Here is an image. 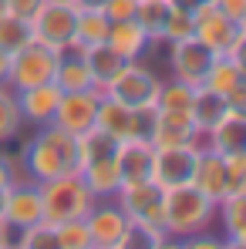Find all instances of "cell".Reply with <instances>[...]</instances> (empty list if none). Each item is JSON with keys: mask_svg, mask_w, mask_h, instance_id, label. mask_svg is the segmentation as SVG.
Returning <instances> with one entry per match:
<instances>
[{"mask_svg": "<svg viewBox=\"0 0 246 249\" xmlns=\"http://www.w3.org/2000/svg\"><path fill=\"white\" fill-rule=\"evenodd\" d=\"M155 108H159V105H155ZM196 135H199V124L192 122L189 111H162V108H159L152 145H192Z\"/></svg>", "mask_w": 246, "mask_h": 249, "instance_id": "d6986e66", "label": "cell"}, {"mask_svg": "<svg viewBox=\"0 0 246 249\" xmlns=\"http://www.w3.org/2000/svg\"><path fill=\"white\" fill-rule=\"evenodd\" d=\"M17 165H20V175H27L34 182L78 172V135H71L57 124L31 128V138L24 142V148L17 155Z\"/></svg>", "mask_w": 246, "mask_h": 249, "instance_id": "6da1fadb", "label": "cell"}, {"mask_svg": "<svg viewBox=\"0 0 246 249\" xmlns=\"http://www.w3.org/2000/svg\"><path fill=\"white\" fill-rule=\"evenodd\" d=\"M54 3H75V0H54Z\"/></svg>", "mask_w": 246, "mask_h": 249, "instance_id": "681fc988", "label": "cell"}, {"mask_svg": "<svg viewBox=\"0 0 246 249\" xmlns=\"http://www.w3.org/2000/svg\"><path fill=\"white\" fill-rule=\"evenodd\" d=\"M216 222L223 239H229L233 232H240L246 226V189H233L216 202Z\"/></svg>", "mask_w": 246, "mask_h": 249, "instance_id": "d4e9b609", "label": "cell"}, {"mask_svg": "<svg viewBox=\"0 0 246 249\" xmlns=\"http://www.w3.org/2000/svg\"><path fill=\"white\" fill-rule=\"evenodd\" d=\"M192 94H196V88L186 81H179V78H165L162 88H159V108L162 111H189L192 108Z\"/></svg>", "mask_w": 246, "mask_h": 249, "instance_id": "1f68e13d", "label": "cell"}, {"mask_svg": "<svg viewBox=\"0 0 246 249\" xmlns=\"http://www.w3.org/2000/svg\"><path fill=\"white\" fill-rule=\"evenodd\" d=\"M226 246H233V249H246V226L240 229V232H233V236L226 239Z\"/></svg>", "mask_w": 246, "mask_h": 249, "instance_id": "7bdbcfd3", "label": "cell"}, {"mask_svg": "<svg viewBox=\"0 0 246 249\" xmlns=\"http://www.w3.org/2000/svg\"><path fill=\"white\" fill-rule=\"evenodd\" d=\"M34 41V27H31V20H24V17H17V14H0V51L3 54H17L20 47H27V44Z\"/></svg>", "mask_w": 246, "mask_h": 249, "instance_id": "83f0119b", "label": "cell"}, {"mask_svg": "<svg viewBox=\"0 0 246 249\" xmlns=\"http://www.w3.org/2000/svg\"><path fill=\"white\" fill-rule=\"evenodd\" d=\"M196 162H199V148L196 145H155L152 178L162 189L189 185L192 175H196Z\"/></svg>", "mask_w": 246, "mask_h": 249, "instance_id": "ba28073f", "label": "cell"}, {"mask_svg": "<svg viewBox=\"0 0 246 249\" xmlns=\"http://www.w3.org/2000/svg\"><path fill=\"white\" fill-rule=\"evenodd\" d=\"M149 41H152V37L145 34V27H142L135 17H128V20H112V24H108V37H105V44H112L125 61L145 57Z\"/></svg>", "mask_w": 246, "mask_h": 249, "instance_id": "44dd1931", "label": "cell"}, {"mask_svg": "<svg viewBox=\"0 0 246 249\" xmlns=\"http://www.w3.org/2000/svg\"><path fill=\"white\" fill-rule=\"evenodd\" d=\"M57 101H61V88H57L54 81L34 84V88L17 91V105H20L24 128H41V124H51V122H54V111H57Z\"/></svg>", "mask_w": 246, "mask_h": 249, "instance_id": "9a60e30c", "label": "cell"}, {"mask_svg": "<svg viewBox=\"0 0 246 249\" xmlns=\"http://www.w3.org/2000/svg\"><path fill=\"white\" fill-rule=\"evenodd\" d=\"M88 236H91V249H122L125 229H128V215L122 212V206L115 199H95L88 215Z\"/></svg>", "mask_w": 246, "mask_h": 249, "instance_id": "9c48e42d", "label": "cell"}, {"mask_svg": "<svg viewBox=\"0 0 246 249\" xmlns=\"http://www.w3.org/2000/svg\"><path fill=\"white\" fill-rule=\"evenodd\" d=\"M78 175L88 185V192L95 199H115V192L122 189V175H118V155L115 159H98V162H84L78 165Z\"/></svg>", "mask_w": 246, "mask_h": 249, "instance_id": "ffe728a7", "label": "cell"}, {"mask_svg": "<svg viewBox=\"0 0 246 249\" xmlns=\"http://www.w3.org/2000/svg\"><path fill=\"white\" fill-rule=\"evenodd\" d=\"M212 222H216V202L206 192H199L192 182L165 192L162 229H165V236H169V246L175 239H182V236H192V232L209 229Z\"/></svg>", "mask_w": 246, "mask_h": 249, "instance_id": "7a4b0ae2", "label": "cell"}, {"mask_svg": "<svg viewBox=\"0 0 246 249\" xmlns=\"http://www.w3.org/2000/svg\"><path fill=\"white\" fill-rule=\"evenodd\" d=\"M54 71H57V51L41 44V41H31L27 47H20L17 54H10L7 84L14 91H24V88H34V84L54 81Z\"/></svg>", "mask_w": 246, "mask_h": 249, "instance_id": "5b68a950", "label": "cell"}, {"mask_svg": "<svg viewBox=\"0 0 246 249\" xmlns=\"http://www.w3.org/2000/svg\"><path fill=\"white\" fill-rule=\"evenodd\" d=\"M7 71H10V54L0 51V84H7Z\"/></svg>", "mask_w": 246, "mask_h": 249, "instance_id": "ee69618b", "label": "cell"}, {"mask_svg": "<svg viewBox=\"0 0 246 249\" xmlns=\"http://www.w3.org/2000/svg\"><path fill=\"white\" fill-rule=\"evenodd\" d=\"M44 7V0H7V10L24 17V20H34V14Z\"/></svg>", "mask_w": 246, "mask_h": 249, "instance_id": "f35d334b", "label": "cell"}, {"mask_svg": "<svg viewBox=\"0 0 246 249\" xmlns=\"http://www.w3.org/2000/svg\"><path fill=\"white\" fill-rule=\"evenodd\" d=\"M0 219H3L7 226H14L17 232L27 229V226H34V222H41L44 219L41 182L20 175V178L10 185V192H7V206H3V215H0Z\"/></svg>", "mask_w": 246, "mask_h": 249, "instance_id": "4fadbf2b", "label": "cell"}, {"mask_svg": "<svg viewBox=\"0 0 246 249\" xmlns=\"http://www.w3.org/2000/svg\"><path fill=\"white\" fill-rule=\"evenodd\" d=\"M54 236H57V249H91V236H88L84 215L81 219L54 222Z\"/></svg>", "mask_w": 246, "mask_h": 249, "instance_id": "d6a6232c", "label": "cell"}, {"mask_svg": "<svg viewBox=\"0 0 246 249\" xmlns=\"http://www.w3.org/2000/svg\"><path fill=\"white\" fill-rule=\"evenodd\" d=\"M7 192H10V189H3V185H0V215H3V206H7Z\"/></svg>", "mask_w": 246, "mask_h": 249, "instance_id": "bcb514c9", "label": "cell"}, {"mask_svg": "<svg viewBox=\"0 0 246 249\" xmlns=\"http://www.w3.org/2000/svg\"><path fill=\"white\" fill-rule=\"evenodd\" d=\"M199 152L203 148H212V152H219V155H243L246 152V115L240 111H226L219 122L212 124V128H199V135H196V142H192Z\"/></svg>", "mask_w": 246, "mask_h": 249, "instance_id": "5bb4252c", "label": "cell"}, {"mask_svg": "<svg viewBox=\"0 0 246 249\" xmlns=\"http://www.w3.org/2000/svg\"><path fill=\"white\" fill-rule=\"evenodd\" d=\"M240 27H243V34H246V14H243V20H240Z\"/></svg>", "mask_w": 246, "mask_h": 249, "instance_id": "c3c4849f", "label": "cell"}, {"mask_svg": "<svg viewBox=\"0 0 246 249\" xmlns=\"http://www.w3.org/2000/svg\"><path fill=\"white\" fill-rule=\"evenodd\" d=\"M172 246H186V249H223L226 246V239H223V232H192V236H182V239H175Z\"/></svg>", "mask_w": 246, "mask_h": 249, "instance_id": "d590c367", "label": "cell"}, {"mask_svg": "<svg viewBox=\"0 0 246 249\" xmlns=\"http://www.w3.org/2000/svg\"><path fill=\"white\" fill-rule=\"evenodd\" d=\"M229 111H240V115H246V81L229 94Z\"/></svg>", "mask_w": 246, "mask_h": 249, "instance_id": "b9f144b4", "label": "cell"}, {"mask_svg": "<svg viewBox=\"0 0 246 249\" xmlns=\"http://www.w3.org/2000/svg\"><path fill=\"white\" fill-rule=\"evenodd\" d=\"M17 178H20V165H17V159H10L7 152H0V185L10 189Z\"/></svg>", "mask_w": 246, "mask_h": 249, "instance_id": "74e56055", "label": "cell"}, {"mask_svg": "<svg viewBox=\"0 0 246 249\" xmlns=\"http://www.w3.org/2000/svg\"><path fill=\"white\" fill-rule=\"evenodd\" d=\"M0 14H7V0H0Z\"/></svg>", "mask_w": 246, "mask_h": 249, "instance_id": "7dc6e473", "label": "cell"}, {"mask_svg": "<svg viewBox=\"0 0 246 249\" xmlns=\"http://www.w3.org/2000/svg\"><path fill=\"white\" fill-rule=\"evenodd\" d=\"M169 14H172V3L169 0H138L135 20L145 27L149 37H162L165 24H169Z\"/></svg>", "mask_w": 246, "mask_h": 249, "instance_id": "4dcf8cb0", "label": "cell"}, {"mask_svg": "<svg viewBox=\"0 0 246 249\" xmlns=\"http://www.w3.org/2000/svg\"><path fill=\"white\" fill-rule=\"evenodd\" d=\"M226 111H229V98H226V94H219V91H212V88H206V84L196 88L189 115H192V122L199 124L203 131H206V128H212Z\"/></svg>", "mask_w": 246, "mask_h": 249, "instance_id": "cb8c5ba5", "label": "cell"}, {"mask_svg": "<svg viewBox=\"0 0 246 249\" xmlns=\"http://www.w3.org/2000/svg\"><path fill=\"white\" fill-rule=\"evenodd\" d=\"M226 17H233V20H243V14H246V0H212Z\"/></svg>", "mask_w": 246, "mask_h": 249, "instance_id": "60d3db41", "label": "cell"}, {"mask_svg": "<svg viewBox=\"0 0 246 249\" xmlns=\"http://www.w3.org/2000/svg\"><path fill=\"white\" fill-rule=\"evenodd\" d=\"M95 124H98L101 131L115 135L118 142L135 138V108L122 105V101L112 98V94H101V105H98V118H95Z\"/></svg>", "mask_w": 246, "mask_h": 249, "instance_id": "7402d4cb", "label": "cell"}, {"mask_svg": "<svg viewBox=\"0 0 246 249\" xmlns=\"http://www.w3.org/2000/svg\"><path fill=\"white\" fill-rule=\"evenodd\" d=\"M54 84L61 91H81V88H95L91 71L84 64V47L81 44H64L57 51V71H54Z\"/></svg>", "mask_w": 246, "mask_h": 249, "instance_id": "ac0fdd59", "label": "cell"}, {"mask_svg": "<svg viewBox=\"0 0 246 249\" xmlns=\"http://www.w3.org/2000/svg\"><path fill=\"white\" fill-rule=\"evenodd\" d=\"M203 84L229 98V94L243 84V74H240V68L233 64V57H229V54H216V61H212V68H209V74H206Z\"/></svg>", "mask_w": 246, "mask_h": 249, "instance_id": "f1b7e54d", "label": "cell"}, {"mask_svg": "<svg viewBox=\"0 0 246 249\" xmlns=\"http://www.w3.org/2000/svg\"><path fill=\"white\" fill-rule=\"evenodd\" d=\"M41 202H44V219L47 222H64V219H81L95 202V196L88 192L78 172L71 175H57L41 182Z\"/></svg>", "mask_w": 246, "mask_h": 249, "instance_id": "3957f363", "label": "cell"}, {"mask_svg": "<svg viewBox=\"0 0 246 249\" xmlns=\"http://www.w3.org/2000/svg\"><path fill=\"white\" fill-rule=\"evenodd\" d=\"M192 34L203 44H209L216 54H226V51L233 47V41L243 34V27H240V20L226 17L212 0H203V3L192 10Z\"/></svg>", "mask_w": 246, "mask_h": 249, "instance_id": "7c38bea8", "label": "cell"}, {"mask_svg": "<svg viewBox=\"0 0 246 249\" xmlns=\"http://www.w3.org/2000/svg\"><path fill=\"white\" fill-rule=\"evenodd\" d=\"M165 192L155 178H142V182H128L115 192V202L132 222H152L162 226V209H165Z\"/></svg>", "mask_w": 246, "mask_h": 249, "instance_id": "52a82bcc", "label": "cell"}, {"mask_svg": "<svg viewBox=\"0 0 246 249\" xmlns=\"http://www.w3.org/2000/svg\"><path fill=\"white\" fill-rule=\"evenodd\" d=\"M17 249H57V236H54V222H34L27 229H20L17 236Z\"/></svg>", "mask_w": 246, "mask_h": 249, "instance_id": "836d02e7", "label": "cell"}, {"mask_svg": "<svg viewBox=\"0 0 246 249\" xmlns=\"http://www.w3.org/2000/svg\"><path fill=\"white\" fill-rule=\"evenodd\" d=\"M192 185L206 192L212 202H219L226 192H233V175H229V162L226 155L203 148L199 152V162H196V175H192Z\"/></svg>", "mask_w": 246, "mask_h": 249, "instance_id": "2e32d148", "label": "cell"}, {"mask_svg": "<svg viewBox=\"0 0 246 249\" xmlns=\"http://www.w3.org/2000/svg\"><path fill=\"white\" fill-rule=\"evenodd\" d=\"M101 94H105L101 88L61 91V101H57V111H54V122H51V124L64 128V131H71V135H84L88 128H95Z\"/></svg>", "mask_w": 246, "mask_h": 249, "instance_id": "8fae6325", "label": "cell"}, {"mask_svg": "<svg viewBox=\"0 0 246 249\" xmlns=\"http://www.w3.org/2000/svg\"><path fill=\"white\" fill-rule=\"evenodd\" d=\"M152 159H155V145L149 138H125L122 145H118V175H122V185L152 178Z\"/></svg>", "mask_w": 246, "mask_h": 249, "instance_id": "e0dca14e", "label": "cell"}, {"mask_svg": "<svg viewBox=\"0 0 246 249\" xmlns=\"http://www.w3.org/2000/svg\"><path fill=\"white\" fill-rule=\"evenodd\" d=\"M189 34H192V10H179V7H172L162 37H165V41H182V37H189Z\"/></svg>", "mask_w": 246, "mask_h": 249, "instance_id": "e575fe53", "label": "cell"}, {"mask_svg": "<svg viewBox=\"0 0 246 249\" xmlns=\"http://www.w3.org/2000/svg\"><path fill=\"white\" fill-rule=\"evenodd\" d=\"M212 61H216V51L209 44H203L196 34H189L182 41H172L165 71H169V78H179V81L199 88L206 81V74H209V68H212Z\"/></svg>", "mask_w": 246, "mask_h": 249, "instance_id": "8992f818", "label": "cell"}, {"mask_svg": "<svg viewBox=\"0 0 246 249\" xmlns=\"http://www.w3.org/2000/svg\"><path fill=\"white\" fill-rule=\"evenodd\" d=\"M84 64H88V71H91V81H95V88H108V84L115 81L118 74H122V68L128 64L122 54L112 47V44H95V47H88L84 51Z\"/></svg>", "mask_w": 246, "mask_h": 249, "instance_id": "603a6c76", "label": "cell"}, {"mask_svg": "<svg viewBox=\"0 0 246 249\" xmlns=\"http://www.w3.org/2000/svg\"><path fill=\"white\" fill-rule=\"evenodd\" d=\"M101 10H105V17H108V20H128V17H135L138 0H108Z\"/></svg>", "mask_w": 246, "mask_h": 249, "instance_id": "8d00e7d4", "label": "cell"}, {"mask_svg": "<svg viewBox=\"0 0 246 249\" xmlns=\"http://www.w3.org/2000/svg\"><path fill=\"white\" fill-rule=\"evenodd\" d=\"M24 131V118H20V105H17V91L10 84H0V148L17 142Z\"/></svg>", "mask_w": 246, "mask_h": 249, "instance_id": "4316f807", "label": "cell"}, {"mask_svg": "<svg viewBox=\"0 0 246 249\" xmlns=\"http://www.w3.org/2000/svg\"><path fill=\"white\" fill-rule=\"evenodd\" d=\"M162 74H159V68H152L149 61H128L122 68V74L115 78V81L105 88V94H112V98H118L122 105L128 108H152L155 101H159V88H162Z\"/></svg>", "mask_w": 246, "mask_h": 249, "instance_id": "277c9868", "label": "cell"}, {"mask_svg": "<svg viewBox=\"0 0 246 249\" xmlns=\"http://www.w3.org/2000/svg\"><path fill=\"white\" fill-rule=\"evenodd\" d=\"M165 246H169V236H165L162 226H152V222H128L122 249H165Z\"/></svg>", "mask_w": 246, "mask_h": 249, "instance_id": "f546056e", "label": "cell"}, {"mask_svg": "<svg viewBox=\"0 0 246 249\" xmlns=\"http://www.w3.org/2000/svg\"><path fill=\"white\" fill-rule=\"evenodd\" d=\"M75 24H78V7L75 3H54V0H44V7L31 20L34 41L47 44L54 51H61L64 44L75 41Z\"/></svg>", "mask_w": 246, "mask_h": 249, "instance_id": "30bf717a", "label": "cell"}, {"mask_svg": "<svg viewBox=\"0 0 246 249\" xmlns=\"http://www.w3.org/2000/svg\"><path fill=\"white\" fill-rule=\"evenodd\" d=\"M108 0H75V7H95V10H101Z\"/></svg>", "mask_w": 246, "mask_h": 249, "instance_id": "f6af8a7d", "label": "cell"}, {"mask_svg": "<svg viewBox=\"0 0 246 249\" xmlns=\"http://www.w3.org/2000/svg\"><path fill=\"white\" fill-rule=\"evenodd\" d=\"M108 17L105 10H95V7H78V24H75V44H81L84 51L101 44L108 37Z\"/></svg>", "mask_w": 246, "mask_h": 249, "instance_id": "484cf974", "label": "cell"}, {"mask_svg": "<svg viewBox=\"0 0 246 249\" xmlns=\"http://www.w3.org/2000/svg\"><path fill=\"white\" fill-rule=\"evenodd\" d=\"M226 54L233 57V64L240 68V74H243V81H246V34H240V37L233 41V47H229Z\"/></svg>", "mask_w": 246, "mask_h": 249, "instance_id": "ab89813d", "label": "cell"}]
</instances>
